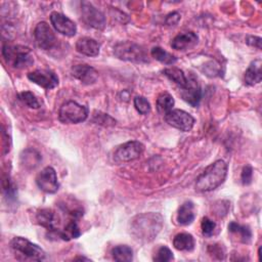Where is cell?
Returning a JSON list of instances; mask_svg holds the SVG:
<instances>
[{
	"label": "cell",
	"instance_id": "cell-13",
	"mask_svg": "<svg viewBox=\"0 0 262 262\" xmlns=\"http://www.w3.org/2000/svg\"><path fill=\"white\" fill-rule=\"evenodd\" d=\"M50 21L54 30L61 35H64L67 37H73L77 33L76 24L62 13H59L57 11L51 12Z\"/></svg>",
	"mask_w": 262,
	"mask_h": 262
},
{
	"label": "cell",
	"instance_id": "cell-12",
	"mask_svg": "<svg viewBox=\"0 0 262 262\" xmlns=\"http://www.w3.org/2000/svg\"><path fill=\"white\" fill-rule=\"evenodd\" d=\"M82 18L89 27L94 29L102 30L105 26V17L103 13L90 2H82Z\"/></svg>",
	"mask_w": 262,
	"mask_h": 262
},
{
	"label": "cell",
	"instance_id": "cell-11",
	"mask_svg": "<svg viewBox=\"0 0 262 262\" xmlns=\"http://www.w3.org/2000/svg\"><path fill=\"white\" fill-rule=\"evenodd\" d=\"M28 79L44 89H53L58 85V77L50 70H35L28 74Z\"/></svg>",
	"mask_w": 262,
	"mask_h": 262
},
{
	"label": "cell",
	"instance_id": "cell-4",
	"mask_svg": "<svg viewBox=\"0 0 262 262\" xmlns=\"http://www.w3.org/2000/svg\"><path fill=\"white\" fill-rule=\"evenodd\" d=\"M115 55L122 60L136 63L148 62V57L145 49L131 41H121L114 47Z\"/></svg>",
	"mask_w": 262,
	"mask_h": 262
},
{
	"label": "cell",
	"instance_id": "cell-27",
	"mask_svg": "<svg viewBox=\"0 0 262 262\" xmlns=\"http://www.w3.org/2000/svg\"><path fill=\"white\" fill-rule=\"evenodd\" d=\"M112 256L116 261H131L133 259V251L129 246L120 245L112 250Z\"/></svg>",
	"mask_w": 262,
	"mask_h": 262
},
{
	"label": "cell",
	"instance_id": "cell-3",
	"mask_svg": "<svg viewBox=\"0 0 262 262\" xmlns=\"http://www.w3.org/2000/svg\"><path fill=\"white\" fill-rule=\"evenodd\" d=\"M2 55L6 63L14 69H26L34 63L33 52L26 46L5 44L2 47Z\"/></svg>",
	"mask_w": 262,
	"mask_h": 262
},
{
	"label": "cell",
	"instance_id": "cell-21",
	"mask_svg": "<svg viewBox=\"0 0 262 262\" xmlns=\"http://www.w3.org/2000/svg\"><path fill=\"white\" fill-rule=\"evenodd\" d=\"M71 217L72 218L63 226V228L59 229V231L57 233V237H60L63 241H70V239H73V238H77L81 234L80 228H79L78 223H77L78 218L73 217V216H71Z\"/></svg>",
	"mask_w": 262,
	"mask_h": 262
},
{
	"label": "cell",
	"instance_id": "cell-19",
	"mask_svg": "<svg viewBox=\"0 0 262 262\" xmlns=\"http://www.w3.org/2000/svg\"><path fill=\"white\" fill-rule=\"evenodd\" d=\"M261 59H255L250 63L247 71L245 72V83L249 86H254L261 82L262 73H261Z\"/></svg>",
	"mask_w": 262,
	"mask_h": 262
},
{
	"label": "cell",
	"instance_id": "cell-34",
	"mask_svg": "<svg viewBox=\"0 0 262 262\" xmlns=\"http://www.w3.org/2000/svg\"><path fill=\"white\" fill-rule=\"evenodd\" d=\"M179 20H180V14L178 12L174 11L167 15V17L165 19V24L167 26H175L178 24Z\"/></svg>",
	"mask_w": 262,
	"mask_h": 262
},
{
	"label": "cell",
	"instance_id": "cell-37",
	"mask_svg": "<svg viewBox=\"0 0 262 262\" xmlns=\"http://www.w3.org/2000/svg\"><path fill=\"white\" fill-rule=\"evenodd\" d=\"M75 260H88V259L84 258V257H77Z\"/></svg>",
	"mask_w": 262,
	"mask_h": 262
},
{
	"label": "cell",
	"instance_id": "cell-6",
	"mask_svg": "<svg viewBox=\"0 0 262 262\" xmlns=\"http://www.w3.org/2000/svg\"><path fill=\"white\" fill-rule=\"evenodd\" d=\"M88 117V108L74 100L66 101L58 112V119L64 124H78Z\"/></svg>",
	"mask_w": 262,
	"mask_h": 262
},
{
	"label": "cell",
	"instance_id": "cell-33",
	"mask_svg": "<svg viewBox=\"0 0 262 262\" xmlns=\"http://www.w3.org/2000/svg\"><path fill=\"white\" fill-rule=\"evenodd\" d=\"M3 190L5 192L6 198L8 199H14L15 196V186L11 183L9 177L3 180Z\"/></svg>",
	"mask_w": 262,
	"mask_h": 262
},
{
	"label": "cell",
	"instance_id": "cell-14",
	"mask_svg": "<svg viewBox=\"0 0 262 262\" xmlns=\"http://www.w3.org/2000/svg\"><path fill=\"white\" fill-rule=\"evenodd\" d=\"M36 220L39 225L46 228L51 233L57 236L58 228V217L52 209H41L36 214Z\"/></svg>",
	"mask_w": 262,
	"mask_h": 262
},
{
	"label": "cell",
	"instance_id": "cell-1",
	"mask_svg": "<svg viewBox=\"0 0 262 262\" xmlns=\"http://www.w3.org/2000/svg\"><path fill=\"white\" fill-rule=\"evenodd\" d=\"M163 227V217L159 213H143L135 216L130 223L131 234L139 242L152 241Z\"/></svg>",
	"mask_w": 262,
	"mask_h": 262
},
{
	"label": "cell",
	"instance_id": "cell-23",
	"mask_svg": "<svg viewBox=\"0 0 262 262\" xmlns=\"http://www.w3.org/2000/svg\"><path fill=\"white\" fill-rule=\"evenodd\" d=\"M163 74L172 82H174L176 85H178L180 88H184L186 87V85L188 84V79L186 78V76L184 75L183 71L172 67V68H167L163 71Z\"/></svg>",
	"mask_w": 262,
	"mask_h": 262
},
{
	"label": "cell",
	"instance_id": "cell-24",
	"mask_svg": "<svg viewBox=\"0 0 262 262\" xmlns=\"http://www.w3.org/2000/svg\"><path fill=\"white\" fill-rule=\"evenodd\" d=\"M157 110L161 115H166L168 112H170L173 108L174 105V98L171 94L168 92L161 93L157 98Z\"/></svg>",
	"mask_w": 262,
	"mask_h": 262
},
{
	"label": "cell",
	"instance_id": "cell-29",
	"mask_svg": "<svg viewBox=\"0 0 262 262\" xmlns=\"http://www.w3.org/2000/svg\"><path fill=\"white\" fill-rule=\"evenodd\" d=\"M173 258L174 257H173L172 251L168 247H166V246L160 247L157 250V252H156V254L154 256V260L155 261H159V262L171 261V260H173Z\"/></svg>",
	"mask_w": 262,
	"mask_h": 262
},
{
	"label": "cell",
	"instance_id": "cell-17",
	"mask_svg": "<svg viewBox=\"0 0 262 262\" xmlns=\"http://www.w3.org/2000/svg\"><path fill=\"white\" fill-rule=\"evenodd\" d=\"M199 41V37L193 32H184L181 34H178L173 38L171 41V46L173 49L176 50H187L189 48H192L194 45H196Z\"/></svg>",
	"mask_w": 262,
	"mask_h": 262
},
{
	"label": "cell",
	"instance_id": "cell-9",
	"mask_svg": "<svg viewBox=\"0 0 262 262\" xmlns=\"http://www.w3.org/2000/svg\"><path fill=\"white\" fill-rule=\"evenodd\" d=\"M34 37L37 45L43 50L53 49L57 44V39L46 21H41L36 26Z\"/></svg>",
	"mask_w": 262,
	"mask_h": 262
},
{
	"label": "cell",
	"instance_id": "cell-5",
	"mask_svg": "<svg viewBox=\"0 0 262 262\" xmlns=\"http://www.w3.org/2000/svg\"><path fill=\"white\" fill-rule=\"evenodd\" d=\"M10 247L16 254L21 255L25 259L42 261L46 257L42 248L21 236L13 237L10 242Z\"/></svg>",
	"mask_w": 262,
	"mask_h": 262
},
{
	"label": "cell",
	"instance_id": "cell-7",
	"mask_svg": "<svg viewBox=\"0 0 262 262\" xmlns=\"http://www.w3.org/2000/svg\"><path fill=\"white\" fill-rule=\"evenodd\" d=\"M164 117L165 121L170 126L183 132L190 131L194 125L193 117L185 111L179 108H172Z\"/></svg>",
	"mask_w": 262,
	"mask_h": 262
},
{
	"label": "cell",
	"instance_id": "cell-28",
	"mask_svg": "<svg viewBox=\"0 0 262 262\" xmlns=\"http://www.w3.org/2000/svg\"><path fill=\"white\" fill-rule=\"evenodd\" d=\"M18 99L25 103L27 106L31 107V108H39L41 106L40 101L38 100V98L36 97V95L34 93H32L31 91H23L18 94Z\"/></svg>",
	"mask_w": 262,
	"mask_h": 262
},
{
	"label": "cell",
	"instance_id": "cell-36",
	"mask_svg": "<svg viewBox=\"0 0 262 262\" xmlns=\"http://www.w3.org/2000/svg\"><path fill=\"white\" fill-rule=\"evenodd\" d=\"M210 249H212V252L209 251V253L211 255H218L219 256V259H223V255H224V252L221 251V247L220 246H217V245H211L209 247Z\"/></svg>",
	"mask_w": 262,
	"mask_h": 262
},
{
	"label": "cell",
	"instance_id": "cell-35",
	"mask_svg": "<svg viewBox=\"0 0 262 262\" xmlns=\"http://www.w3.org/2000/svg\"><path fill=\"white\" fill-rule=\"evenodd\" d=\"M246 43L250 46L256 47L258 49H261V38L256 36H248L246 38Z\"/></svg>",
	"mask_w": 262,
	"mask_h": 262
},
{
	"label": "cell",
	"instance_id": "cell-18",
	"mask_svg": "<svg viewBox=\"0 0 262 262\" xmlns=\"http://www.w3.org/2000/svg\"><path fill=\"white\" fill-rule=\"evenodd\" d=\"M100 45L99 43L89 37L80 38L76 42V50L86 56H96L99 54Z\"/></svg>",
	"mask_w": 262,
	"mask_h": 262
},
{
	"label": "cell",
	"instance_id": "cell-32",
	"mask_svg": "<svg viewBox=\"0 0 262 262\" xmlns=\"http://www.w3.org/2000/svg\"><path fill=\"white\" fill-rule=\"evenodd\" d=\"M252 178H253V168L250 165H247L243 168V171H242V175H241L242 183L244 185H249L252 182Z\"/></svg>",
	"mask_w": 262,
	"mask_h": 262
},
{
	"label": "cell",
	"instance_id": "cell-8",
	"mask_svg": "<svg viewBox=\"0 0 262 262\" xmlns=\"http://www.w3.org/2000/svg\"><path fill=\"white\" fill-rule=\"evenodd\" d=\"M143 150H144V145L141 142L137 140H131L120 145L116 149L114 154V158H115V161L119 163L130 162L138 159L143 152Z\"/></svg>",
	"mask_w": 262,
	"mask_h": 262
},
{
	"label": "cell",
	"instance_id": "cell-15",
	"mask_svg": "<svg viewBox=\"0 0 262 262\" xmlns=\"http://www.w3.org/2000/svg\"><path fill=\"white\" fill-rule=\"evenodd\" d=\"M72 75L82 84L92 85L98 79L97 71L88 64H75L71 69Z\"/></svg>",
	"mask_w": 262,
	"mask_h": 262
},
{
	"label": "cell",
	"instance_id": "cell-26",
	"mask_svg": "<svg viewBox=\"0 0 262 262\" xmlns=\"http://www.w3.org/2000/svg\"><path fill=\"white\" fill-rule=\"evenodd\" d=\"M228 231L231 233H236L239 235V238L243 243L247 244L251 241L252 237V231L248 226L241 225L234 221L230 222L228 224Z\"/></svg>",
	"mask_w": 262,
	"mask_h": 262
},
{
	"label": "cell",
	"instance_id": "cell-30",
	"mask_svg": "<svg viewBox=\"0 0 262 262\" xmlns=\"http://www.w3.org/2000/svg\"><path fill=\"white\" fill-rule=\"evenodd\" d=\"M134 106L141 115H147L150 112V103L143 96H136L134 98Z\"/></svg>",
	"mask_w": 262,
	"mask_h": 262
},
{
	"label": "cell",
	"instance_id": "cell-25",
	"mask_svg": "<svg viewBox=\"0 0 262 262\" xmlns=\"http://www.w3.org/2000/svg\"><path fill=\"white\" fill-rule=\"evenodd\" d=\"M150 54L155 59H157L160 62L165 63V64H173L177 61V57L175 55H173L172 53L166 51L165 49H163L162 47H159V46L154 47L150 51Z\"/></svg>",
	"mask_w": 262,
	"mask_h": 262
},
{
	"label": "cell",
	"instance_id": "cell-16",
	"mask_svg": "<svg viewBox=\"0 0 262 262\" xmlns=\"http://www.w3.org/2000/svg\"><path fill=\"white\" fill-rule=\"evenodd\" d=\"M180 95L184 101L189 103L191 106H198L202 98V90L196 80H189L186 87L181 88Z\"/></svg>",
	"mask_w": 262,
	"mask_h": 262
},
{
	"label": "cell",
	"instance_id": "cell-31",
	"mask_svg": "<svg viewBox=\"0 0 262 262\" xmlns=\"http://www.w3.org/2000/svg\"><path fill=\"white\" fill-rule=\"evenodd\" d=\"M201 228H202V232L205 236H211L214 233V230L216 228V223L213 220H211L210 218L204 217L202 219Z\"/></svg>",
	"mask_w": 262,
	"mask_h": 262
},
{
	"label": "cell",
	"instance_id": "cell-2",
	"mask_svg": "<svg viewBox=\"0 0 262 262\" xmlns=\"http://www.w3.org/2000/svg\"><path fill=\"white\" fill-rule=\"evenodd\" d=\"M227 175V164L223 160H217L210 164L196 178L195 189L198 191H211L221 185Z\"/></svg>",
	"mask_w": 262,
	"mask_h": 262
},
{
	"label": "cell",
	"instance_id": "cell-22",
	"mask_svg": "<svg viewBox=\"0 0 262 262\" xmlns=\"http://www.w3.org/2000/svg\"><path fill=\"white\" fill-rule=\"evenodd\" d=\"M173 246L178 251H192L194 248V238L190 233L181 232L174 236Z\"/></svg>",
	"mask_w": 262,
	"mask_h": 262
},
{
	"label": "cell",
	"instance_id": "cell-20",
	"mask_svg": "<svg viewBox=\"0 0 262 262\" xmlns=\"http://www.w3.org/2000/svg\"><path fill=\"white\" fill-rule=\"evenodd\" d=\"M195 217L194 213V205L190 201L184 202L177 213V222L180 225H188L190 224Z\"/></svg>",
	"mask_w": 262,
	"mask_h": 262
},
{
	"label": "cell",
	"instance_id": "cell-10",
	"mask_svg": "<svg viewBox=\"0 0 262 262\" xmlns=\"http://www.w3.org/2000/svg\"><path fill=\"white\" fill-rule=\"evenodd\" d=\"M36 183L38 187L46 193H54L58 190L59 183L57 181V175L55 170L48 166L45 167L36 177Z\"/></svg>",
	"mask_w": 262,
	"mask_h": 262
}]
</instances>
